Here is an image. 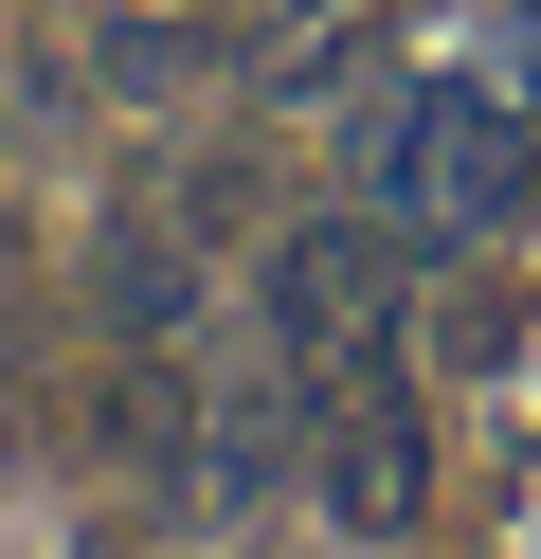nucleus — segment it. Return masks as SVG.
Listing matches in <instances>:
<instances>
[{
  "label": "nucleus",
  "instance_id": "obj_1",
  "mask_svg": "<svg viewBox=\"0 0 541 559\" xmlns=\"http://www.w3.org/2000/svg\"><path fill=\"white\" fill-rule=\"evenodd\" d=\"M524 91H487L469 55H433L415 91H361V127H343V181H361V217H397L415 253H451V235H505L524 217Z\"/></svg>",
  "mask_w": 541,
  "mask_h": 559
},
{
  "label": "nucleus",
  "instance_id": "obj_5",
  "mask_svg": "<svg viewBox=\"0 0 541 559\" xmlns=\"http://www.w3.org/2000/svg\"><path fill=\"white\" fill-rule=\"evenodd\" d=\"M361 91H379V0H325L252 55V109H361Z\"/></svg>",
  "mask_w": 541,
  "mask_h": 559
},
{
  "label": "nucleus",
  "instance_id": "obj_6",
  "mask_svg": "<svg viewBox=\"0 0 541 559\" xmlns=\"http://www.w3.org/2000/svg\"><path fill=\"white\" fill-rule=\"evenodd\" d=\"M199 19H127V37H108V91H127V109H144V91H180V73H199Z\"/></svg>",
  "mask_w": 541,
  "mask_h": 559
},
{
  "label": "nucleus",
  "instance_id": "obj_3",
  "mask_svg": "<svg viewBox=\"0 0 541 559\" xmlns=\"http://www.w3.org/2000/svg\"><path fill=\"white\" fill-rule=\"evenodd\" d=\"M307 506L343 523V542H397V523L433 506V415L397 397V361H379V379H325V397H307Z\"/></svg>",
  "mask_w": 541,
  "mask_h": 559
},
{
  "label": "nucleus",
  "instance_id": "obj_2",
  "mask_svg": "<svg viewBox=\"0 0 541 559\" xmlns=\"http://www.w3.org/2000/svg\"><path fill=\"white\" fill-rule=\"evenodd\" d=\"M252 307H271V361L307 379H379L397 325H415V289H397V217H289L271 253H252Z\"/></svg>",
  "mask_w": 541,
  "mask_h": 559
},
{
  "label": "nucleus",
  "instance_id": "obj_4",
  "mask_svg": "<svg viewBox=\"0 0 541 559\" xmlns=\"http://www.w3.org/2000/svg\"><path fill=\"white\" fill-rule=\"evenodd\" d=\"M91 307L127 343H180V325H199V235H180V217H108L91 235Z\"/></svg>",
  "mask_w": 541,
  "mask_h": 559
}]
</instances>
